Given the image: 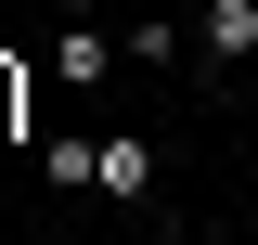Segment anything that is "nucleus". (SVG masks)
I'll return each instance as SVG.
<instances>
[{
  "instance_id": "nucleus-3",
  "label": "nucleus",
  "mask_w": 258,
  "mask_h": 245,
  "mask_svg": "<svg viewBox=\"0 0 258 245\" xmlns=\"http://www.w3.org/2000/svg\"><path fill=\"white\" fill-rule=\"evenodd\" d=\"M103 194L142 207V194H155V142H103Z\"/></svg>"
},
{
  "instance_id": "nucleus-1",
  "label": "nucleus",
  "mask_w": 258,
  "mask_h": 245,
  "mask_svg": "<svg viewBox=\"0 0 258 245\" xmlns=\"http://www.w3.org/2000/svg\"><path fill=\"white\" fill-rule=\"evenodd\" d=\"M194 52L220 65V78H232V65H258V0H207V13H194Z\"/></svg>"
},
{
  "instance_id": "nucleus-4",
  "label": "nucleus",
  "mask_w": 258,
  "mask_h": 245,
  "mask_svg": "<svg viewBox=\"0 0 258 245\" xmlns=\"http://www.w3.org/2000/svg\"><path fill=\"white\" fill-rule=\"evenodd\" d=\"M0 129H13V65H0Z\"/></svg>"
},
{
  "instance_id": "nucleus-5",
  "label": "nucleus",
  "mask_w": 258,
  "mask_h": 245,
  "mask_svg": "<svg viewBox=\"0 0 258 245\" xmlns=\"http://www.w3.org/2000/svg\"><path fill=\"white\" fill-rule=\"evenodd\" d=\"M64 13H103V0H64Z\"/></svg>"
},
{
  "instance_id": "nucleus-2",
  "label": "nucleus",
  "mask_w": 258,
  "mask_h": 245,
  "mask_svg": "<svg viewBox=\"0 0 258 245\" xmlns=\"http://www.w3.org/2000/svg\"><path fill=\"white\" fill-rule=\"evenodd\" d=\"M52 65H64V78H78V91H91V78H116V39H91V13H78V26H64V52H52Z\"/></svg>"
}]
</instances>
